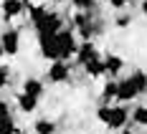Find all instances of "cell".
Segmentation results:
<instances>
[{
  "instance_id": "obj_1",
  "label": "cell",
  "mask_w": 147,
  "mask_h": 134,
  "mask_svg": "<svg viewBox=\"0 0 147 134\" xmlns=\"http://www.w3.org/2000/svg\"><path fill=\"white\" fill-rule=\"evenodd\" d=\"M30 25L36 28V33H59L63 28V18L56 10H51L48 5H30L28 8Z\"/></svg>"
},
{
  "instance_id": "obj_2",
  "label": "cell",
  "mask_w": 147,
  "mask_h": 134,
  "mask_svg": "<svg viewBox=\"0 0 147 134\" xmlns=\"http://www.w3.org/2000/svg\"><path fill=\"white\" fill-rule=\"evenodd\" d=\"M145 91H147V74L145 71H132L122 81H117V101L119 104H129L137 96H142Z\"/></svg>"
},
{
  "instance_id": "obj_3",
  "label": "cell",
  "mask_w": 147,
  "mask_h": 134,
  "mask_svg": "<svg viewBox=\"0 0 147 134\" xmlns=\"http://www.w3.org/2000/svg\"><path fill=\"white\" fill-rule=\"evenodd\" d=\"M96 119L102 121L107 129H112V132H119V129H124L127 127V121H129V109L124 104H102L96 109Z\"/></svg>"
},
{
  "instance_id": "obj_4",
  "label": "cell",
  "mask_w": 147,
  "mask_h": 134,
  "mask_svg": "<svg viewBox=\"0 0 147 134\" xmlns=\"http://www.w3.org/2000/svg\"><path fill=\"white\" fill-rule=\"evenodd\" d=\"M56 41H59V58L69 61L76 56V48H79V41H76V33H74L71 28H63L56 33Z\"/></svg>"
},
{
  "instance_id": "obj_5",
  "label": "cell",
  "mask_w": 147,
  "mask_h": 134,
  "mask_svg": "<svg viewBox=\"0 0 147 134\" xmlns=\"http://www.w3.org/2000/svg\"><path fill=\"white\" fill-rule=\"evenodd\" d=\"M46 81L48 84H69L71 81V63L63 58L51 61V66L46 71Z\"/></svg>"
},
{
  "instance_id": "obj_6",
  "label": "cell",
  "mask_w": 147,
  "mask_h": 134,
  "mask_svg": "<svg viewBox=\"0 0 147 134\" xmlns=\"http://www.w3.org/2000/svg\"><path fill=\"white\" fill-rule=\"evenodd\" d=\"M38 51L46 61H56L59 58V41L56 33H38Z\"/></svg>"
},
{
  "instance_id": "obj_7",
  "label": "cell",
  "mask_w": 147,
  "mask_h": 134,
  "mask_svg": "<svg viewBox=\"0 0 147 134\" xmlns=\"http://www.w3.org/2000/svg\"><path fill=\"white\" fill-rule=\"evenodd\" d=\"M76 63L84 68V66H89V63H94V61H99L102 58V53H99V48L91 43V41H81L79 43V48H76Z\"/></svg>"
},
{
  "instance_id": "obj_8",
  "label": "cell",
  "mask_w": 147,
  "mask_h": 134,
  "mask_svg": "<svg viewBox=\"0 0 147 134\" xmlns=\"http://www.w3.org/2000/svg\"><path fill=\"white\" fill-rule=\"evenodd\" d=\"M0 46L5 51V56H15L20 51V30L18 28H5L0 33Z\"/></svg>"
},
{
  "instance_id": "obj_9",
  "label": "cell",
  "mask_w": 147,
  "mask_h": 134,
  "mask_svg": "<svg viewBox=\"0 0 147 134\" xmlns=\"http://www.w3.org/2000/svg\"><path fill=\"white\" fill-rule=\"evenodd\" d=\"M0 13H3L5 20H13V18L26 13V0H3L0 3Z\"/></svg>"
},
{
  "instance_id": "obj_10",
  "label": "cell",
  "mask_w": 147,
  "mask_h": 134,
  "mask_svg": "<svg viewBox=\"0 0 147 134\" xmlns=\"http://www.w3.org/2000/svg\"><path fill=\"white\" fill-rule=\"evenodd\" d=\"M122 68H124V58L122 56H117V53H107L104 56V74L109 76V78L122 74Z\"/></svg>"
},
{
  "instance_id": "obj_11",
  "label": "cell",
  "mask_w": 147,
  "mask_h": 134,
  "mask_svg": "<svg viewBox=\"0 0 147 134\" xmlns=\"http://www.w3.org/2000/svg\"><path fill=\"white\" fill-rule=\"evenodd\" d=\"M23 94H30V96H36V99H43V94H46V86H43V81L41 78H26L23 81Z\"/></svg>"
},
{
  "instance_id": "obj_12",
  "label": "cell",
  "mask_w": 147,
  "mask_h": 134,
  "mask_svg": "<svg viewBox=\"0 0 147 134\" xmlns=\"http://www.w3.org/2000/svg\"><path fill=\"white\" fill-rule=\"evenodd\" d=\"M38 104H41V99H36V96H30V94H18V109L20 111H26V114H30V111H36L38 109Z\"/></svg>"
},
{
  "instance_id": "obj_13",
  "label": "cell",
  "mask_w": 147,
  "mask_h": 134,
  "mask_svg": "<svg viewBox=\"0 0 147 134\" xmlns=\"http://www.w3.org/2000/svg\"><path fill=\"white\" fill-rule=\"evenodd\" d=\"M129 121L132 124H137V127H145L147 129V104H137L129 111Z\"/></svg>"
},
{
  "instance_id": "obj_14",
  "label": "cell",
  "mask_w": 147,
  "mask_h": 134,
  "mask_svg": "<svg viewBox=\"0 0 147 134\" xmlns=\"http://www.w3.org/2000/svg\"><path fill=\"white\" fill-rule=\"evenodd\" d=\"M112 101H117V81L114 78H109L102 86V104H112Z\"/></svg>"
},
{
  "instance_id": "obj_15",
  "label": "cell",
  "mask_w": 147,
  "mask_h": 134,
  "mask_svg": "<svg viewBox=\"0 0 147 134\" xmlns=\"http://www.w3.org/2000/svg\"><path fill=\"white\" fill-rule=\"evenodd\" d=\"M33 132L36 134H56V121L53 119H38L33 124Z\"/></svg>"
},
{
  "instance_id": "obj_16",
  "label": "cell",
  "mask_w": 147,
  "mask_h": 134,
  "mask_svg": "<svg viewBox=\"0 0 147 134\" xmlns=\"http://www.w3.org/2000/svg\"><path fill=\"white\" fill-rule=\"evenodd\" d=\"M10 78H13V74H10V66H3V63H0V91L10 86Z\"/></svg>"
},
{
  "instance_id": "obj_17",
  "label": "cell",
  "mask_w": 147,
  "mask_h": 134,
  "mask_svg": "<svg viewBox=\"0 0 147 134\" xmlns=\"http://www.w3.org/2000/svg\"><path fill=\"white\" fill-rule=\"evenodd\" d=\"M71 5L76 8V10H89V8L96 5V0H71Z\"/></svg>"
},
{
  "instance_id": "obj_18",
  "label": "cell",
  "mask_w": 147,
  "mask_h": 134,
  "mask_svg": "<svg viewBox=\"0 0 147 134\" xmlns=\"http://www.w3.org/2000/svg\"><path fill=\"white\" fill-rule=\"evenodd\" d=\"M8 117H13V114H10V104H8L5 99H0V121L8 119Z\"/></svg>"
},
{
  "instance_id": "obj_19",
  "label": "cell",
  "mask_w": 147,
  "mask_h": 134,
  "mask_svg": "<svg viewBox=\"0 0 147 134\" xmlns=\"http://www.w3.org/2000/svg\"><path fill=\"white\" fill-rule=\"evenodd\" d=\"M114 23H117V28H127V25L132 23V15H129V13H122L117 20H114Z\"/></svg>"
},
{
  "instance_id": "obj_20",
  "label": "cell",
  "mask_w": 147,
  "mask_h": 134,
  "mask_svg": "<svg viewBox=\"0 0 147 134\" xmlns=\"http://www.w3.org/2000/svg\"><path fill=\"white\" fill-rule=\"evenodd\" d=\"M107 3H109L114 10H124V8H129V3H132V0H107Z\"/></svg>"
},
{
  "instance_id": "obj_21",
  "label": "cell",
  "mask_w": 147,
  "mask_h": 134,
  "mask_svg": "<svg viewBox=\"0 0 147 134\" xmlns=\"http://www.w3.org/2000/svg\"><path fill=\"white\" fill-rule=\"evenodd\" d=\"M119 134H134V132H132V127H124V129H119Z\"/></svg>"
},
{
  "instance_id": "obj_22",
  "label": "cell",
  "mask_w": 147,
  "mask_h": 134,
  "mask_svg": "<svg viewBox=\"0 0 147 134\" xmlns=\"http://www.w3.org/2000/svg\"><path fill=\"white\" fill-rule=\"evenodd\" d=\"M140 10H142V13L147 15V0H142V5H140Z\"/></svg>"
},
{
  "instance_id": "obj_23",
  "label": "cell",
  "mask_w": 147,
  "mask_h": 134,
  "mask_svg": "<svg viewBox=\"0 0 147 134\" xmlns=\"http://www.w3.org/2000/svg\"><path fill=\"white\" fill-rule=\"evenodd\" d=\"M3 56H5V51H3V46H0V63H3Z\"/></svg>"
},
{
  "instance_id": "obj_24",
  "label": "cell",
  "mask_w": 147,
  "mask_h": 134,
  "mask_svg": "<svg viewBox=\"0 0 147 134\" xmlns=\"http://www.w3.org/2000/svg\"><path fill=\"white\" fill-rule=\"evenodd\" d=\"M18 134H23V132H18Z\"/></svg>"
}]
</instances>
